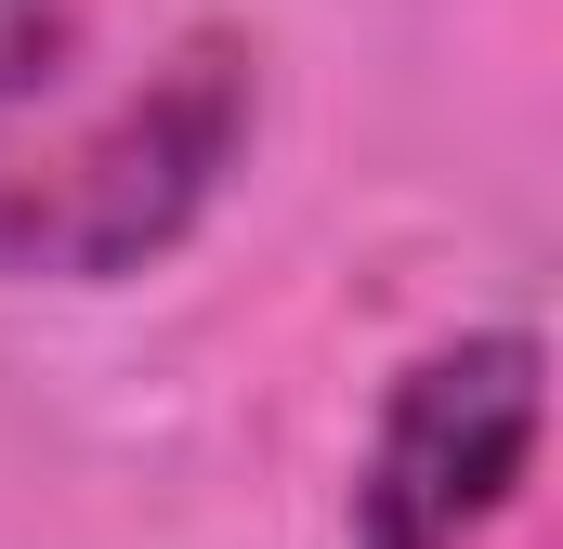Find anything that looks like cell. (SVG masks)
I'll return each mask as SVG.
<instances>
[{
	"label": "cell",
	"instance_id": "1",
	"mask_svg": "<svg viewBox=\"0 0 563 549\" xmlns=\"http://www.w3.org/2000/svg\"><path fill=\"white\" fill-rule=\"evenodd\" d=\"M236 144H250V53L236 40H184L66 157H26V274L106 288V274L184 249L197 210L223 197Z\"/></svg>",
	"mask_w": 563,
	"mask_h": 549
},
{
	"label": "cell",
	"instance_id": "2",
	"mask_svg": "<svg viewBox=\"0 0 563 549\" xmlns=\"http://www.w3.org/2000/svg\"><path fill=\"white\" fill-rule=\"evenodd\" d=\"M538 458V340L525 327H485V340H445L394 380L380 445L354 471V549H459L511 511Z\"/></svg>",
	"mask_w": 563,
	"mask_h": 549
},
{
	"label": "cell",
	"instance_id": "3",
	"mask_svg": "<svg viewBox=\"0 0 563 549\" xmlns=\"http://www.w3.org/2000/svg\"><path fill=\"white\" fill-rule=\"evenodd\" d=\"M66 66V0H0V105Z\"/></svg>",
	"mask_w": 563,
	"mask_h": 549
},
{
	"label": "cell",
	"instance_id": "4",
	"mask_svg": "<svg viewBox=\"0 0 563 549\" xmlns=\"http://www.w3.org/2000/svg\"><path fill=\"white\" fill-rule=\"evenodd\" d=\"M0 274H26V157H0Z\"/></svg>",
	"mask_w": 563,
	"mask_h": 549
}]
</instances>
